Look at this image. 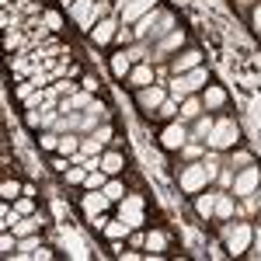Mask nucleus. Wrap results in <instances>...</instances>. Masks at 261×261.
Returning a JSON list of instances; mask_svg holds the SVG:
<instances>
[{"label":"nucleus","mask_w":261,"mask_h":261,"mask_svg":"<svg viewBox=\"0 0 261 261\" xmlns=\"http://www.w3.org/2000/svg\"><path fill=\"white\" fill-rule=\"evenodd\" d=\"M213 178H220V167L216 164H205V161H192L185 171H181V178H178V185H181V192H188V195H195V192H202L205 185Z\"/></svg>","instance_id":"nucleus-1"},{"label":"nucleus","mask_w":261,"mask_h":261,"mask_svg":"<svg viewBox=\"0 0 261 261\" xmlns=\"http://www.w3.org/2000/svg\"><path fill=\"white\" fill-rule=\"evenodd\" d=\"M205 84H209V70H205V66H195V70L174 77V84H171V98L185 101L188 94H195V91H205Z\"/></svg>","instance_id":"nucleus-2"},{"label":"nucleus","mask_w":261,"mask_h":261,"mask_svg":"<svg viewBox=\"0 0 261 261\" xmlns=\"http://www.w3.org/2000/svg\"><path fill=\"white\" fill-rule=\"evenodd\" d=\"M237 136H241V129H237V122L233 119H216V125H213V133H209V146L213 150H230L233 143H237Z\"/></svg>","instance_id":"nucleus-3"},{"label":"nucleus","mask_w":261,"mask_h":261,"mask_svg":"<svg viewBox=\"0 0 261 261\" xmlns=\"http://www.w3.org/2000/svg\"><path fill=\"white\" fill-rule=\"evenodd\" d=\"M251 241H254V226L251 223H233V226H226V251L237 258V254H244L247 247H251Z\"/></svg>","instance_id":"nucleus-4"},{"label":"nucleus","mask_w":261,"mask_h":261,"mask_svg":"<svg viewBox=\"0 0 261 261\" xmlns=\"http://www.w3.org/2000/svg\"><path fill=\"white\" fill-rule=\"evenodd\" d=\"M258 185H261V167H254V164L241 167V174H233V199H251Z\"/></svg>","instance_id":"nucleus-5"},{"label":"nucleus","mask_w":261,"mask_h":261,"mask_svg":"<svg viewBox=\"0 0 261 261\" xmlns=\"http://www.w3.org/2000/svg\"><path fill=\"white\" fill-rule=\"evenodd\" d=\"M188 45V35L181 32V28H174V32H167L161 42H153V56H150V63H157V60H167L171 53H181Z\"/></svg>","instance_id":"nucleus-6"},{"label":"nucleus","mask_w":261,"mask_h":261,"mask_svg":"<svg viewBox=\"0 0 261 261\" xmlns=\"http://www.w3.org/2000/svg\"><path fill=\"white\" fill-rule=\"evenodd\" d=\"M167 98H171V91L161 87V84H150V87H140V91H136V105H140L143 112H150V115H153Z\"/></svg>","instance_id":"nucleus-7"},{"label":"nucleus","mask_w":261,"mask_h":261,"mask_svg":"<svg viewBox=\"0 0 261 261\" xmlns=\"http://www.w3.org/2000/svg\"><path fill=\"white\" fill-rule=\"evenodd\" d=\"M188 140H192V133H188V125H181L178 119L167 122V125H164V133H161V146H164V150H171V153H178Z\"/></svg>","instance_id":"nucleus-8"},{"label":"nucleus","mask_w":261,"mask_h":261,"mask_svg":"<svg viewBox=\"0 0 261 261\" xmlns=\"http://www.w3.org/2000/svg\"><path fill=\"white\" fill-rule=\"evenodd\" d=\"M119 24H122V21L115 18V14H108V18L94 21V28H91V42H94V45H108V42H115Z\"/></svg>","instance_id":"nucleus-9"},{"label":"nucleus","mask_w":261,"mask_h":261,"mask_svg":"<svg viewBox=\"0 0 261 261\" xmlns=\"http://www.w3.org/2000/svg\"><path fill=\"white\" fill-rule=\"evenodd\" d=\"M94 7H98V0H77V4L70 7V18L77 21L84 32H91V28H94Z\"/></svg>","instance_id":"nucleus-10"},{"label":"nucleus","mask_w":261,"mask_h":261,"mask_svg":"<svg viewBox=\"0 0 261 261\" xmlns=\"http://www.w3.org/2000/svg\"><path fill=\"white\" fill-rule=\"evenodd\" d=\"M153 4H157V0H133V4L119 7V21H122V24H136L143 14H150V11H153Z\"/></svg>","instance_id":"nucleus-11"},{"label":"nucleus","mask_w":261,"mask_h":261,"mask_svg":"<svg viewBox=\"0 0 261 261\" xmlns=\"http://www.w3.org/2000/svg\"><path fill=\"white\" fill-rule=\"evenodd\" d=\"M195 66H202V53L199 49H181L178 60L171 63V73L181 77V73H188V70H195Z\"/></svg>","instance_id":"nucleus-12"},{"label":"nucleus","mask_w":261,"mask_h":261,"mask_svg":"<svg viewBox=\"0 0 261 261\" xmlns=\"http://www.w3.org/2000/svg\"><path fill=\"white\" fill-rule=\"evenodd\" d=\"M216 195H220V192H205V188H202V192H195V213H199V220H216Z\"/></svg>","instance_id":"nucleus-13"},{"label":"nucleus","mask_w":261,"mask_h":261,"mask_svg":"<svg viewBox=\"0 0 261 261\" xmlns=\"http://www.w3.org/2000/svg\"><path fill=\"white\" fill-rule=\"evenodd\" d=\"M125 84H129L133 91H140V87H150V84H153V70H150V63H136V66L129 70Z\"/></svg>","instance_id":"nucleus-14"},{"label":"nucleus","mask_w":261,"mask_h":261,"mask_svg":"<svg viewBox=\"0 0 261 261\" xmlns=\"http://www.w3.org/2000/svg\"><path fill=\"white\" fill-rule=\"evenodd\" d=\"M161 18H164V11H157V7H153L150 14H143V18L136 21V24H133V32H136V39H140V42H146V39H150V32H153V28L161 24Z\"/></svg>","instance_id":"nucleus-15"},{"label":"nucleus","mask_w":261,"mask_h":261,"mask_svg":"<svg viewBox=\"0 0 261 261\" xmlns=\"http://www.w3.org/2000/svg\"><path fill=\"white\" fill-rule=\"evenodd\" d=\"M140 209H143V199H140V195H125V199H122L119 202V216H122V220H129V223H133V226H140Z\"/></svg>","instance_id":"nucleus-16"},{"label":"nucleus","mask_w":261,"mask_h":261,"mask_svg":"<svg viewBox=\"0 0 261 261\" xmlns=\"http://www.w3.org/2000/svg\"><path fill=\"white\" fill-rule=\"evenodd\" d=\"M101 171L108 174V178H115L125 171V157H122V150H105L101 153Z\"/></svg>","instance_id":"nucleus-17"},{"label":"nucleus","mask_w":261,"mask_h":261,"mask_svg":"<svg viewBox=\"0 0 261 261\" xmlns=\"http://www.w3.org/2000/svg\"><path fill=\"white\" fill-rule=\"evenodd\" d=\"M105 209H108V195H105L101 188H94V192H87V195H84V213H87L91 220H94V216H101Z\"/></svg>","instance_id":"nucleus-18"},{"label":"nucleus","mask_w":261,"mask_h":261,"mask_svg":"<svg viewBox=\"0 0 261 261\" xmlns=\"http://www.w3.org/2000/svg\"><path fill=\"white\" fill-rule=\"evenodd\" d=\"M39 226H45V216L42 213H32V216H21L11 230H14V237H28V233H39Z\"/></svg>","instance_id":"nucleus-19"},{"label":"nucleus","mask_w":261,"mask_h":261,"mask_svg":"<svg viewBox=\"0 0 261 261\" xmlns=\"http://www.w3.org/2000/svg\"><path fill=\"white\" fill-rule=\"evenodd\" d=\"M94 105V98H91V91H77V94H70L66 101H60V112L66 115V112H87Z\"/></svg>","instance_id":"nucleus-20"},{"label":"nucleus","mask_w":261,"mask_h":261,"mask_svg":"<svg viewBox=\"0 0 261 261\" xmlns=\"http://www.w3.org/2000/svg\"><path fill=\"white\" fill-rule=\"evenodd\" d=\"M202 105H205V112H216L226 105V91H223L220 84H205V91H202Z\"/></svg>","instance_id":"nucleus-21"},{"label":"nucleus","mask_w":261,"mask_h":261,"mask_svg":"<svg viewBox=\"0 0 261 261\" xmlns=\"http://www.w3.org/2000/svg\"><path fill=\"white\" fill-rule=\"evenodd\" d=\"M202 112H205L202 98H199V94H188V98L181 101V112H178V115H181V119H188V122H195V119L202 115Z\"/></svg>","instance_id":"nucleus-22"},{"label":"nucleus","mask_w":261,"mask_h":261,"mask_svg":"<svg viewBox=\"0 0 261 261\" xmlns=\"http://www.w3.org/2000/svg\"><path fill=\"white\" fill-rule=\"evenodd\" d=\"M213 125H216V119H213L209 112H202L199 119H195V125H192L188 133H192V140H209V133H213Z\"/></svg>","instance_id":"nucleus-23"},{"label":"nucleus","mask_w":261,"mask_h":261,"mask_svg":"<svg viewBox=\"0 0 261 261\" xmlns=\"http://www.w3.org/2000/svg\"><path fill=\"white\" fill-rule=\"evenodd\" d=\"M81 140H84V136H77V133H63L56 153H60V157H73V153H81Z\"/></svg>","instance_id":"nucleus-24"},{"label":"nucleus","mask_w":261,"mask_h":261,"mask_svg":"<svg viewBox=\"0 0 261 261\" xmlns=\"http://www.w3.org/2000/svg\"><path fill=\"white\" fill-rule=\"evenodd\" d=\"M129 230H133V223L122 220V216L105 223V237H108V241H122V237H129Z\"/></svg>","instance_id":"nucleus-25"},{"label":"nucleus","mask_w":261,"mask_h":261,"mask_svg":"<svg viewBox=\"0 0 261 261\" xmlns=\"http://www.w3.org/2000/svg\"><path fill=\"white\" fill-rule=\"evenodd\" d=\"M133 66H136V63L129 60V53H125V49H119V53L112 56V73H115L119 81H125V77H129V70H133Z\"/></svg>","instance_id":"nucleus-26"},{"label":"nucleus","mask_w":261,"mask_h":261,"mask_svg":"<svg viewBox=\"0 0 261 261\" xmlns=\"http://www.w3.org/2000/svg\"><path fill=\"white\" fill-rule=\"evenodd\" d=\"M143 247H146L150 254H161L164 247H167V233H164V230H150L146 241H143Z\"/></svg>","instance_id":"nucleus-27"},{"label":"nucleus","mask_w":261,"mask_h":261,"mask_svg":"<svg viewBox=\"0 0 261 261\" xmlns=\"http://www.w3.org/2000/svg\"><path fill=\"white\" fill-rule=\"evenodd\" d=\"M216 220H233V195H216Z\"/></svg>","instance_id":"nucleus-28"},{"label":"nucleus","mask_w":261,"mask_h":261,"mask_svg":"<svg viewBox=\"0 0 261 261\" xmlns=\"http://www.w3.org/2000/svg\"><path fill=\"white\" fill-rule=\"evenodd\" d=\"M178 112H181V108H178V101H174V98H167V101H164V105H161V108H157V112H153V119L174 122V119H178Z\"/></svg>","instance_id":"nucleus-29"},{"label":"nucleus","mask_w":261,"mask_h":261,"mask_svg":"<svg viewBox=\"0 0 261 261\" xmlns=\"http://www.w3.org/2000/svg\"><path fill=\"white\" fill-rule=\"evenodd\" d=\"M81 153H87V157H101V153H105V143H101L98 136H84L81 140Z\"/></svg>","instance_id":"nucleus-30"},{"label":"nucleus","mask_w":261,"mask_h":261,"mask_svg":"<svg viewBox=\"0 0 261 261\" xmlns=\"http://www.w3.org/2000/svg\"><path fill=\"white\" fill-rule=\"evenodd\" d=\"M105 185H108V174H105L101 167L87 171V181H84V188H87V192H94V188H105Z\"/></svg>","instance_id":"nucleus-31"},{"label":"nucleus","mask_w":261,"mask_h":261,"mask_svg":"<svg viewBox=\"0 0 261 261\" xmlns=\"http://www.w3.org/2000/svg\"><path fill=\"white\" fill-rule=\"evenodd\" d=\"M101 192L108 195V202H122V199H125V185H122V181H115V178H108V185H105Z\"/></svg>","instance_id":"nucleus-32"},{"label":"nucleus","mask_w":261,"mask_h":261,"mask_svg":"<svg viewBox=\"0 0 261 261\" xmlns=\"http://www.w3.org/2000/svg\"><path fill=\"white\" fill-rule=\"evenodd\" d=\"M0 195L11 202V199H21L24 195V188H21V181H14V178H7L4 185H0Z\"/></svg>","instance_id":"nucleus-33"},{"label":"nucleus","mask_w":261,"mask_h":261,"mask_svg":"<svg viewBox=\"0 0 261 261\" xmlns=\"http://www.w3.org/2000/svg\"><path fill=\"white\" fill-rule=\"evenodd\" d=\"M63 178H66V185H84V181H87V167H84V164H81V167H77V164H70Z\"/></svg>","instance_id":"nucleus-34"},{"label":"nucleus","mask_w":261,"mask_h":261,"mask_svg":"<svg viewBox=\"0 0 261 261\" xmlns=\"http://www.w3.org/2000/svg\"><path fill=\"white\" fill-rule=\"evenodd\" d=\"M39 146H42V150H49V153H56V146H60V133H56V129L42 133V136H39Z\"/></svg>","instance_id":"nucleus-35"},{"label":"nucleus","mask_w":261,"mask_h":261,"mask_svg":"<svg viewBox=\"0 0 261 261\" xmlns=\"http://www.w3.org/2000/svg\"><path fill=\"white\" fill-rule=\"evenodd\" d=\"M11 233H14V230H11ZM11 233H4V241H0V254H4V258H14V254H18V247H21Z\"/></svg>","instance_id":"nucleus-36"},{"label":"nucleus","mask_w":261,"mask_h":261,"mask_svg":"<svg viewBox=\"0 0 261 261\" xmlns=\"http://www.w3.org/2000/svg\"><path fill=\"white\" fill-rule=\"evenodd\" d=\"M178 153L185 157V161H199V157H202V143H199V140H195V143L188 140V143H185V146L178 150Z\"/></svg>","instance_id":"nucleus-37"},{"label":"nucleus","mask_w":261,"mask_h":261,"mask_svg":"<svg viewBox=\"0 0 261 261\" xmlns=\"http://www.w3.org/2000/svg\"><path fill=\"white\" fill-rule=\"evenodd\" d=\"M115 42H119V45H133V42H140V39H136V32H133L129 24H119V32H115Z\"/></svg>","instance_id":"nucleus-38"},{"label":"nucleus","mask_w":261,"mask_h":261,"mask_svg":"<svg viewBox=\"0 0 261 261\" xmlns=\"http://www.w3.org/2000/svg\"><path fill=\"white\" fill-rule=\"evenodd\" d=\"M14 209H18V216H32V213H35V202H32V195H21Z\"/></svg>","instance_id":"nucleus-39"},{"label":"nucleus","mask_w":261,"mask_h":261,"mask_svg":"<svg viewBox=\"0 0 261 261\" xmlns=\"http://www.w3.org/2000/svg\"><path fill=\"white\" fill-rule=\"evenodd\" d=\"M35 247H39V237H32V233H28V237L21 241V251H18V254H35Z\"/></svg>","instance_id":"nucleus-40"},{"label":"nucleus","mask_w":261,"mask_h":261,"mask_svg":"<svg viewBox=\"0 0 261 261\" xmlns=\"http://www.w3.org/2000/svg\"><path fill=\"white\" fill-rule=\"evenodd\" d=\"M251 28H254V32H261V4H254V7H251Z\"/></svg>","instance_id":"nucleus-41"},{"label":"nucleus","mask_w":261,"mask_h":261,"mask_svg":"<svg viewBox=\"0 0 261 261\" xmlns=\"http://www.w3.org/2000/svg\"><path fill=\"white\" fill-rule=\"evenodd\" d=\"M91 136H98L101 143H108V140H112V129H108V125H98V129H94Z\"/></svg>","instance_id":"nucleus-42"},{"label":"nucleus","mask_w":261,"mask_h":261,"mask_svg":"<svg viewBox=\"0 0 261 261\" xmlns=\"http://www.w3.org/2000/svg\"><path fill=\"white\" fill-rule=\"evenodd\" d=\"M60 24H63V18L56 14V11H49V14H45V28H60Z\"/></svg>","instance_id":"nucleus-43"},{"label":"nucleus","mask_w":261,"mask_h":261,"mask_svg":"<svg viewBox=\"0 0 261 261\" xmlns=\"http://www.w3.org/2000/svg\"><path fill=\"white\" fill-rule=\"evenodd\" d=\"M233 164L247 167V164H251V153H247V150H237V153H233Z\"/></svg>","instance_id":"nucleus-44"},{"label":"nucleus","mask_w":261,"mask_h":261,"mask_svg":"<svg viewBox=\"0 0 261 261\" xmlns=\"http://www.w3.org/2000/svg\"><path fill=\"white\" fill-rule=\"evenodd\" d=\"M84 91H91V94H94V91H98V77H91V73H87V77H84Z\"/></svg>","instance_id":"nucleus-45"},{"label":"nucleus","mask_w":261,"mask_h":261,"mask_svg":"<svg viewBox=\"0 0 261 261\" xmlns=\"http://www.w3.org/2000/svg\"><path fill=\"white\" fill-rule=\"evenodd\" d=\"M251 199H254V202H258V205H261V185H258V188H254V195H251Z\"/></svg>","instance_id":"nucleus-46"},{"label":"nucleus","mask_w":261,"mask_h":261,"mask_svg":"<svg viewBox=\"0 0 261 261\" xmlns=\"http://www.w3.org/2000/svg\"><path fill=\"white\" fill-rule=\"evenodd\" d=\"M254 241H258V258H261V230H254Z\"/></svg>","instance_id":"nucleus-47"},{"label":"nucleus","mask_w":261,"mask_h":261,"mask_svg":"<svg viewBox=\"0 0 261 261\" xmlns=\"http://www.w3.org/2000/svg\"><path fill=\"white\" fill-rule=\"evenodd\" d=\"M63 7H66V11H70V7H73V4H77V0H60Z\"/></svg>","instance_id":"nucleus-48"},{"label":"nucleus","mask_w":261,"mask_h":261,"mask_svg":"<svg viewBox=\"0 0 261 261\" xmlns=\"http://www.w3.org/2000/svg\"><path fill=\"white\" fill-rule=\"evenodd\" d=\"M115 4H119V7H125V4H133V0H115Z\"/></svg>","instance_id":"nucleus-49"},{"label":"nucleus","mask_w":261,"mask_h":261,"mask_svg":"<svg viewBox=\"0 0 261 261\" xmlns=\"http://www.w3.org/2000/svg\"><path fill=\"white\" fill-rule=\"evenodd\" d=\"M258 223H261V216H258Z\"/></svg>","instance_id":"nucleus-50"}]
</instances>
